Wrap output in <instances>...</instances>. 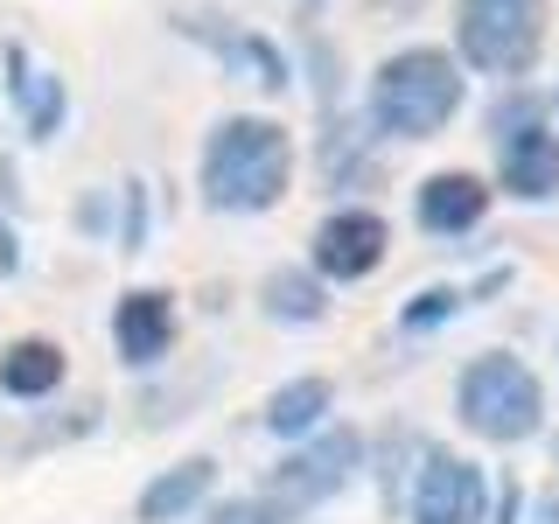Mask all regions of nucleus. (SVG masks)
Wrapping results in <instances>:
<instances>
[{"label": "nucleus", "mask_w": 559, "mask_h": 524, "mask_svg": "<svg viewBox=\"0 0 559 524\" xmlns=\"http://www.w3.org/2000/svg\"><path fill=\"white\" fill-rule=\"evenodd\" d=\"M287 175H294V140L273 127V119H224L217 133L203 140V203L210 210H273L287 196Z\"/></svg>", "instance_id": "f257e3e1"}, {"label": "nucleus", "mask_w": 559, "mask_h": 524, "mask_svg": "<svg viewBox=\"0 0 559 524\" xmlns=\"http://www.w3.org/2000/svg\"><path fill=\"white\" fill-rule=\"evenodd\" d=\"M462 98H468V84L448 63V49H399V57H384L378 84H371L378 127L399 140H433L462 112Z\"/></svg>", "instance_id": "f03ea898"}, {"label": "nucleus", "mask_w": 559, "mask_h": 524, "mask_svg": "<svg viewBox=\"0 0 559 524\" xmlns=\"http://www.w3.org/2000/svg\"><path fill=\"white\" fill-rule=\"evenodd\" d=\"M454 413H462V427L476 433V441L518 448L546 427V392H538V378L524 371L518 357L489 349V357H476L462 371V384H454Z\"/></svg>", "instance_id": "7ed1b4c3"}, {"label": "nucleus", "mask_w": 559, "mask_h": 524, "mask_svg": "<svg viewBox=\"0 0 559 524\" xmlns=\"http://www.w3.org/2000/svg\"><path fill=\"white\" fill-rule=\"evenodd\" d=\"M454 35H462V57L476 70L518 78V70H532L538 43H546V0H462Z\"/></svg>", "instance_id": "20e7f679"}, {"label": "nucleus", "mask_w": 559, "mask_h": 524, "mask_svg": "<svg viewBox=\"0 0 559 524\" xmlns=\"http://www.w3.org/2000/svg\"><path fill=\"white\" fill-rule=\"evenodd\" d=\"M364 468V433L357 427H336V433H322L314 448H301L294 462H280L273 468V511L280 517H294V511H314L322 497H336V489L349 483Z\"/></svg>", "instance_id": "39448f33"}, {"label": "nucleus", "mask_w": 559, "mask_h": 524, "mask_svg": "<svg viewBox=\"0 0 559 524\" xmlns=\"http://www.w3.org/2000/svg\"><path fill=\"white\" fill-rule=\"evenodd\" d=\"M483 503H489L483 468L433 448L413 483V524H483Z\"/></svg>", "instance_id": "423d86ee"}, {"label": "nucleus", "mask_w": 559, "mask_h": 524, "mask_svg": "<svg viewBox=\"0 0 559 524\" xmlns=\"http://www.w3.org/2000/svg\"><path fill=\"white\" fill-rule=\"evenodd\" d=\"M384 252H392V224L378 210H336L314 231V273L322 279H364V273H378Z\"/></svg>", "instance_id": "0eeeda50"}, {"label": "nucleus", "mask_w": 559, "mask_h": 524, "mask_svg": "<svg viewBox=\"0 0 559 524\" xmlns=\"http://www.w3.org/2000/svg\"><path fill=\"white\" fill-rule=\"evenodd\" d=\"M112 336H119V357H127L133 371L162 364L168 343H175V308H168V294H154V287L127 294V301H119V314H112Z\"/></svg>", "instance_id": "6e6552de"}, {"label": "nucleus", "mask_w": 559, "mask_h": 524, "mask_svg": "<svg viewBox=\"0 0 559 524\" xmlns=\"http://www.w3.org/2000/svg\"><path fill=\"white\" fill-rule=\"evenodd\" d=\"M483 210H489V189L476 182V175H427L419 182V231H433V238H462V231H476L483 224Z\"/></svg>", "instance_id": "1a4fd4ad"}, {"label": "nucleus", "mask_w": 559, "mask_h": 524, "mask_svg": "<svg viewBox=\"0 0 559 524\" xmlns=\"http://www.w3.org/2000/svg\"><path fill=\"white\" fill-rule=\"evenodd\" d=\"M497 154H503V189H511V196L538 203V196L559 189V140L546 127H511L497 140Z\"/></svg>", "instance_id": "9d476101"}, {"label": "nucleus", "mask_w": 559, "mask_h": 524, "mask_svg": "<svg viewBox=\"0 0 559 524\" xmlns=\"http://www.w3.org/2000/svg\"><path fill=\"white\" fill-rule=\"evenodd\" d=\"M210 476H217V462H210V454H189V462H175L168 476H154L147 489H140V524H175V517H189V511L210 497Z\"/></svg>", "instance_id": "9b49d317"}, {"label": "nucleus", "mask_w": 559, "mask_h": 524, "mask_svg": "<svg viewBox=\"0 0 559 524\" xmlns=\"http://www.w3.org/2000/svg\"><path fill=\"white\" fill-rule=\"evenodd\" d=\"M57 384H63V349L49 336H22V343L0 349V392L43 398V392H57Z\"/></svg>", "instance_id": "f8f14e48"}, {"label": "nucleus", "mask_w": 559, "mask_h": 524, "mask_svg": "<svg viewBox=\"0 0 559 524\" xmlns=\"http://www.w3.org/2000/svg\"><path fill=\"white\" fill-rule=\"evenodd\" d=\"M329 406H336V384L329 378H294V384H280V392L266 398V427L280 433V441H301V433L322 427Z\"/></svg>", "instance_id": "ddd939ff"}, {"label": "nucleus", "mask_w": 559, "mask_h": 524, "mask_svg": "<svg viewBox=\"0 0 559 524\" xmlns=\"http://www.w3.org/2000/svg\"><path fill=\"white\" fill-rule=\"evenodd\" d=\"M266 314H273V322H322V279L273 273L266 279Z\"/></svg>", "instance_id": "4468645a"}, {"label": "nucleus", "mask_w": 559, "mask_h": 524, "mask_svg": "<svg viewBox=\"0 0 559 524\" xmlns=\"http://www.w3.org/2000/svg\"><path fill=\"white\" fill-rule=\"evenodd\" d=\"M14 98L28 105L35 140H49V133L63 127V84H57V78H43V84H35V78H14Z\"/></svg>", "instance_id": "2eb2a0df"}, {"label": "nucleus", "mask_w": 559, "mask_h": 524, "mask_svg": "<svg viewBox=\"0 0 559 524\" xmlns=\"http://www.w3.org/2000/svg\"><path fill=\"white\" fill-rule=\"evenodd\" d=\"M454 301H462L454 287H427V294H419V301H413L406 314H399V322H406V329H433L441 314H454Z\"/></svg>", "instance_id": "dca6fc26"}, {"label": "nucleus", "mask_w": 559, "mask_h": 524, "mask_svg": "<svg viewBox=\"0 0 559 524\" xmlns=\"http://www.w3.org/2000/svg\"><path fill=\"white\" fill-rule=\"evenodd\" d=\"M210 524H280V511H273L266 497H231V503L210 511Z\"/></svg>", "instance_id": "f3484780"}]
</instances>
